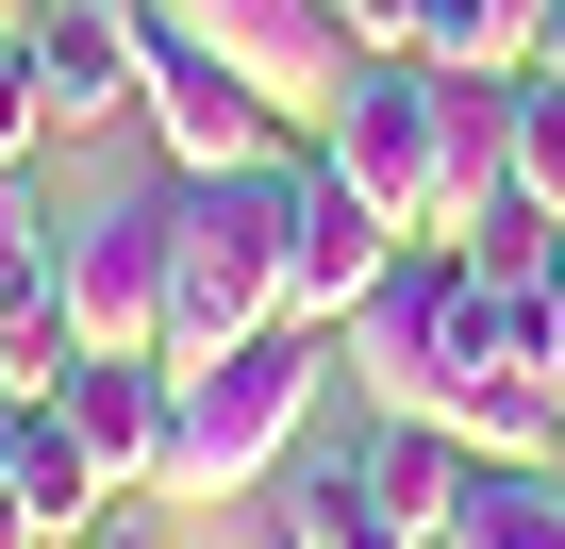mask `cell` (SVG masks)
I'll list each match as a JSON object with an SVG mask.
<instances>
[{
  "label": "cell",
  "instance_id": "21",
  "mask_svg": "<svg viewBox=\"0 0 565 549\" xmlns=\"http://www.w3.org/2000/svg\"><path fill=\"white\" fill-rule=\"evenodd\" d=\"M84 549H150V516H100V532H84Z\"/></svg>",
  "mask_w": 565,
  "mask_h": 549
},
{
  "label": "cell",
  "instance_id": "1",
  "mask_svg": "<svg viewBox=\"0 0 565 549\" xmlns=\"http://www.w3.org/2000/svg\"><path fill=\"white\" fill-rule=\"evenodd\" d=\"M282 233H300V150H266V167H183L167 367H216L233 334H300V317H282Z\"/></svg>",
  "mask_w": 565,
  "mask_h": 549
},
{
  "label": "cell",
  "instance_id": "18",
  "mask_svg": "<svg viewBox=\"0 0 565 549\" xmlns=\"http://www.w3.org/2000/svg\"><path fill=\"white\" fill-rule=\"evenodd\" d=\"M51 150V67H34V18H0V167Z\"/></svg>",
  "mask_w": 565,
  "mask_h": 549
},
{
  "label": "cell",
  "instance_id": "3",
  "mask_svg": "<svg viewBox=\"0 0 565 549\" xmlns=\"http://www.w3.org/2000/svg\"><path fill=\"white\" fill-rule=\"evenodd\" d=\"M317 167H333V183H366V200H383V217H399V233L433 250V167H449V84H433L416 51H366V67H350V101L317 117Z\"/></svg>",
  "mask_w": 565,
  "mask_h": 549
},
{
  "label": "cell",
  "instance_id": "22",
  "mask_svg": "<svg viewBox=\"0 0 565 549\" xmlns=\"http://www.w3.org/2000/svg\"><path fill=\"white\" fill-rule=\"evenodd\" d=\"M0 549H51V532H34V516H18V499H0Z\"/></svg>",
  "mask_w": 565,
  "mask_h": 549
},
{
  "label": "cell",
  "instance_id": "7",
  "mask_svg": "<svg viewBox=\"0 0 565 549\" xmlns=\"http://www.w3.org/2000/svg\"><path fill=\"white\" fill-rule=\"evenodd\" d=\"M51 416L84 433V466H100L117 516L167 499V416H183V367H167V350H84V367L51 383Z\"/></svg>",
  "mask_w": 565,
  "mask_h": 549
},
{
  "label": "cell",
  "instance_id": "11",
  "mask_svg": "<svg viewBox=\"0 0 565 549\" xmlns=\"http://www.w3.org/2000/svg\"><path fill=\"white\" fill-rule=\"evenodd\" d=\"M34 67H51V134L134 117V0H34Z\"/></svg>",
  "mask_w": 565,
  "mask_h": 549
},
{
  "label": "cell",
  "instance_id": "2",
  "mask_svg": "<svg viewBox=\"0 0 565 549\" xmlns=\"http://www.w3.org/2000/svg\"><path fill=\"white\" fill-rule=\"evenodd\" d=\"M333 383V334H233L216 367H183V416H167V499H249L300 466V416Z\"/></svg>",
  "mask_w": 565,
  "mask_h": 549
},
{
  "label": "cell",
  "instance_id": "19",
  "mask_svg": "<svg viewBox=\"0 0 565 549\" xmlns=\"http://www.w3.org/2000/svg\"><path fill=\"white\" fill-rule=\"evenodd\" d=\"M548 250H565V217H532V200H499L449 266H482V284H548Z\"/></svg>",
  "mask_w": 565,
  "mask_h": 549
},
{
  "label": "cell",
  "instance_id": "17",
  "mask_svg": "<svg viewBox=\"0 0 565 549\" xmlns=\"http://www.w3.org/2000/svg\"><path fill=\"white\" fill-rule=\"evenodd\" d=\"M515 200H532V217H565V84H548V67L515 84Z\"/></svg>",
  "mask_w": 565,
  "mask_h": 549
},
{
  "label": "cell",
  "instance_id": "12",
  "mask_svg": "<svg viewBox=\"0 0 565 549\" xmlns=\"http://www.w3.org/2000/svg\"><path fill=\"white\" fill-rule=\"evenodd\" d=\"M532 51H548V0H416V67L532 84Z\"/></svg>",
  "mask_w": 565,
  "mask_h": 549
},
{
  "label": "cell",
  "instance_id": "9",
  "mask_svg": "<svg viewBox=\"0 0 565 549\" xmlns=\"http://www.w3.org/2000/svg\"><path fill=\"white\" fill-rule=\"evenodd\" d=\"M399 250H416V233H399V217H383L366 183H333V167L300 150V233H282V317H300V334H333V317H350V300L383 284Z\"/></svg>",
  "mask_w": 565,
  "mask_h": 549
},
{
  "label": "cell",
  "instance_id": "20",
  "mask_svg": "<svg viewBox=\"0 0 565 549\" xmlns=\"http://www.w3.org/2000/svg\"><path fill=\"white\" fill-rule=\"evenodd\" d=\"M350 18V51H416V0H333Z\"/></svg>",
  "mask_w": 565,
  "mask_h": 549
},
{
  "label": "cell",
  "instance_id": "14",
  "mask_svg": "<svg viewBox=\"0 0 565 549\" xmlns=\"http://www.w3.org/2000/svg\"><path fill=\"white\" fill-rule=\"evenodd\" d=\"M282 549H399V532L366 516V433L317 450V466H282Z\"/></svg>",
  "mask_w": 565,
  "mask_h": 549
},
{
  "label": "cell",
  "instance_id": "24",
  "mask_svg": "<svg viewBox=\"0 0 565 549\" xmlns=\"http://www.w3.org/2000/svg\"><path fill=\"white\" fill-rule=\"evenodd\" d=\"M0 18H34V0H0Z\"/></svg>",
  "mask_w": 565,
  "mask_h": 549
},
{
  "label": "cell",
  "instance_id": "10",
  "mask_svg": "<svg viewBox=\"0 0 565 549\" xmlns=\"http://www.w3.org/2000/svg\"><path fill=\"white\" fill-rule=\"evenodd\" d=\"M466 483H482V450H466L449 416H366V516H383L399 549H449Z\"/></svg>",
  "mask_w": 565,
  "mask_h": 549
},
{
  "label": "cell",
  "instance_id": "4",
  "mask_svg": "<svg viewBox=\"0 0 565 549\" xmlns=\"http://www.w3.org/2000/svg\"><path fill=\"white\" fill-rule=\"evenodd\" d=\"M167 233H183V167L67 217V284H51V300H67L84 350H167Z\"/></svg>",
  "mask_w": 565,
  "mask_h": 549
},
{
  "label": "cell",
  "instance_id": "5",
  "mask_svg": "<svg viewBox=\"0 0 565 549\" xmlns=\"http://www.w3.org/2000/svg\"><path fill=\"white\" fill-rule=\"evenodd\" d=\"M167 18L216 51V67H249V101L282 117V134H317L333 101H350V18H333V0H167Z\"/></svg>",
  "mask_w": 565,
  "mask_h": 549
},
{
  "label": "cell",
  "instance_id": "13",
  "mask_svg": "<svg viewBox=\"0 0 565 549\" xmlns=\"http://www.w3.org/2000/svg\"><path fill=\"white\" fill-rule=\"evenodd\" d=\"M0 499H18V516H34V532H51V549H84V532H100V516H117V499H100V466H84V433H67V416H51V400H34V416H18V483H0Z\"/></svg>",
  "mask_w": 565,
  "mask_h": 549
},
{
  "label": "cell",
  "instance_id": "16",
  "mask_svg": "<svg viewBox=\"0 0 565 549\" xmlns=\"http://www.w3.org/2000/svg\"><path fill=\"white\" fill-rule=\"evenodd\" d=\"M67 284V217L34 200V167H0V300H51Z\"/></svg>",
  "mask_w": 565,
  "mask_h": 549
},
{
  "label": "cell",
  "instance_id": "23",
  "mask_svg": "<svg viewBox=\"0 0 565 549\" xmlns=\"http://www.w3.org/2000/svg\"><path fill=\"white\" fill-rule=\"evenodd\" d=\"M532 67H548V84H565V0H548V51H532Z\"/></svg>",
  "mask_w": 565,
  "mask_h": 549
},
{
  "label": "cell",
  "instance_id": "8",
  "mask_svg": "<svg viewBox=\"0 0 565 549\" xmlns=\"http://www.w3.org/2000/svg\"><path fill=\"white\" fill-rule=\"evenodd\" d=\"M433 350H449V250H399L383 284L333 317V367L366 416H433Z\"/></svg>",
  "mask_w": 565,
  "mask_h": 549
},
{
  "label": "cell",
  "instance_id": "15",
  "mask_svg": "<svg viewBox=\"0 0 565 549\" xmlns=\"http://www.w3.org/2000/svg\"><path fill=\"white\" fill-rule=\"evenodd\" d=\"M449 549H565V450L548 466H482L466 516H449Z\"/></svg>",
  "mask_w": 565,
  "mask_h": 549
},
{
  "label": "cell",
  "instance_id": "6",
  "mask_svg": "<svg viewBox=\"0 0 565 549\" xmlns=\"http://www.w3.org/2000/svg\"><path fill=\"white\" fill-rule=\"evenodd\" d=\"M134 117L167 134V167H266L282 150V117L249 101V67H216L167 0H134Z\"/></svg>",
  "mask_w": 565,
  "mask_h": 549
}]
</instances>
